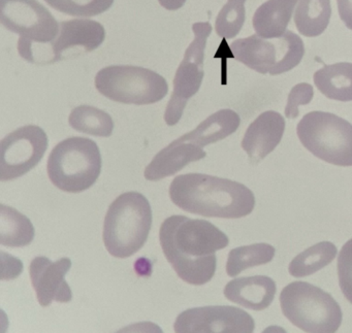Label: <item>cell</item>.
<instances>
[{
    "label": "cell",
    "mask_w": 352,
    "mask_h": 333,
    "mask_svg": "<svg viewBox=\"0 0 352 333\" xmlns=\"http://www.w3.org/2000/svg\"><path fill=\"white\" fill-rule=\"evenodd\" d=\"M160 240L178 277L193 286L205 285L213 279L216 252L230 244L228 236L211 222L177 215L164 220Z\"/></svg>",
    "instance_id": "6da1fadb"
},
{
    "label": "cell",
    "mask_w": 352,
    "mask_h": 333,
    "mask_svg": "<svg viewBox=\"0 0 352 333\" xmlns=\"http://www.w3.org/2000/svg\"><path fill=\"white\" fill-rule=\"evenodd\" d=\"M170 200L187 213L208 218L240 219L252 213V191L234 181L204 174L176 176L170 183Z\"/></svg>",
    "instance_id": "7a4b0ae2"
},
{
    "label": "cell",
    "mask_w": 352,
    "mask_h": 333,
    "mask_svg": "<svg viewBox=\"0 0 352 333\" xmlns=\"http://www.w3.org/2000/svg\"><path fill=\"white\" fill-rule=\"evenodd\" d=\"M152 226V209L139 192L123 193L107 211L102 240L107 251L116 258H129L147 242Z\"/></svg>",
    "instance_id": "3957f363"
},
{
    "label": "cell",
    "mask_w": 352,
    "mask_h": 333,
    "mask_svg": "<svg viewBox=\"0 0 352 333\" xmlns=\"http://www.w3.org/2000/svg\"><path fill=\"white\" fill-rule=\"evenodd\" d=\"M102 164V155L96 141L86 137H69L55 146L51 152L47 172L59 190L80 193L96 184Z\"/></svg>",
    "instance_id": "277c9868"
},
{
    "label": "cell",
    "mask_w": 352,
    "mask_h": 333,
    "mask_svg": "<svg viewBox=\"0 0 352 333\" xmlns=\"http://www.w3.org/2000/svg\"><path fill=\"white\" fill-rule=\"evenodd\" d=\"M282 312L305 332L335 333L343 320L333 296L307 282L288 284L280 294Z\"/></svg>",
    "instance_id": "5b68a950"
},
{
    "label": "cell",
    "mask_w": 352,
    "mask_h": 333,
    "mask_svg": "<svg viewBox=\"0 0 352 333\" xmlns=\"http://www.w3.org/2000/svg\"><path fill=\"white\" fill-rule=\"evenodd\" d=\"M300 143L333 165L352 166V124L331 113H308L296 126Z\"/></svg>",
    "instance_id": "8992f818"
},
{
    "label": "cell",
    "mask_w": 352,
    "mask_h": 333,
    "mask_svg": "<svg viewBox=\"0 0 352 333\" xmlns=\"http://www.w3.org/2000/svg\"><path fill=\"white\" fill-rule=\"evenodd\" d=\"M232 56L239 62L261 75L288 73L300 65L305 55L302 38L287 30L278 38H263L256 34L234 41L230 45Z\"/></svg>",
    "instance_id": "52a82bcc"
},
{
    "label": "cell",
    "mask_w": 352,
    "mask_h": 333,
    "mask_svg": "<svg viewBox=\"0 0 352 333\" xmlns=\"http://www.w3.org/2000/svg\"><path fill=\"white\" fill-rule=\"evenodd\" d=\"M96 87L108 100L135 106L156 104L168 92L164 77L133 65H111L100 69L96 77Z\"/></svg>",
    "instance_id": "ba28073f"
},
{
    "label": "cell",
    "mask_w": 352,
    "mask_h": 333,
    "mask_svg": "<svg viewBox=\"0 0 352 333\" xmlns=\"http://www.w3.org/2000/svg\"><path fill=\"white\" fill-rule=\"evenodd\" d=\"M192 30L195 40L185 51L184 58L177 69L174 90L164 113V121L168 126L178 124L187 102L199 92L205 76L204 60L212 26L209 22H199L193 24Z\"/></svg>",
    "instance_id": "9c48e42d"
},
{
    "label": "cell",
    "mask_w": 352,
    "mask_h": 333,
    "mask_svg": "<svg viewBox=\"0 0 352 333\" xmlns=\"http://www.w3.org/2000/svg\"><path fill=\"white\" fill-rule=\"evenodd\" d=\"M0 21L20 36L18 52L34 45L51 44L58 36V22L36 0H0Z\"/></svg>",
    "instance_id": "30bf717a"
},
{
    "label": "cell",
    "mask_w": 352,
    "mask_h": 333,
    "mask_svg": "<svg viewBox=\"0 0 352 333\" xmlns=\"http://www.w3.org/2000/svg\"><path fill=\"white\" fill-rule=\"evenodd\" d=\"M0 181L9 182L34 170L48 149V137L36 125H26L3 137L0 143Z\"/></svg>",
    "instance_id": "8fae6325"
},
{
    "label": "cell",
    "mask_w": 352,
    "mask_h": 333,
    "mask_svg": "<svg viewBox=\"0 0 352 333\" xmlns=\"http://www.w3.org/2000/svg\"><path fill=\"white\" fill-rule=\"evenodd\" d=\"M174 329L177 333H252L255 323L236 306H203L181 312Z\"/></svg>",
    "instance_id": "7c38bea8"
},
{
    "label": "cell",
    "mask_w": 352,
    "mask_h": 333,
    "mask_svg": "<svg viewBox=\"0 0 352 333\" xmlns=\"http://www.w3.org/2000/svg\"><path fill=\"white\" fill-rule=\"evenodd\" d=\"M72 267L67 257L51 261L45 256L36 257L30 263V275L32 287L36 290L38 303L46 308L53 301L67 303L73 299V292L65 275Z\"/></svg>",
    "instance_id": "4fadbf2b"
},
{
    "label": "cell",
    "mask_w": 352,
    "mask_h": 333,
    "mask_svg": "<svg viewBox=\"0 0 352 333\" xmlns=\"http://www.w3.org/2000/svg\"><path fill=\"white\" fill-rule=\"evenodd\" d=\"M106 38L104 26L94 20L75 19L59 24L58 36L48 46V63H55L65 58L69 50L92 52L102 46Z\"/></svg>",
    "instance_id": "5bb4252c"
},
{
    "label": "cell",
    "mask_w": 352,
    "mask_h": 333,
    "mask_svg": "<svg viewBox=\"0 0 352 333\" xmlns=\"http://www.w3.org/2000/svg\"><path fill=\"white\" fill-rule=\"evenodd\" d=\"M285 131L283 116L275 111L259 115L247 128L242 149L253 163H258L277 148Z\"/></svg>",
    "instance_id": "9a60e30c"
},
{
    "label": "cell",
    "mask_w": 352,
    "mask_h": 333,
    "mask_svg": "<svg viewBox=\"0 0 352 333\" xmlns=\"http://www.w3.org/2000/svg\"><path fill=\"white\" fill-rule=\"evenodd\" d=\"M206 156L207 153L204 151L203 148L177 139L156 154L155 157L146 168L144 176L146 180L156 182L174 176L191 162L199 161Z\"/></svg>",
    "instance_id": "2e32d148"
},
{
    "label": "cell",
    "mask_w": 352,
    "mask_h": 333,
    "mask_svg": "<svg viewBox=\"0 0 352 333\" xmlns=\"http://www.w3.org/2000/svg\"><path fill=\"white\" fill-rule=\"evenodd\" d=\"M276 283L267 275L243 277L232 279L224 288L226 299L251 310H265L276 295Z\"/></svg>",
    "instance_id": "e0dca14e"
},
{
    "label": "cell",
    "mask_w": 352,
    "mask_h": 333,
    "mask_svg": "<svg viewBox=\"0 0 352 333\" xmlns=\"http://www.w3.org/2000/svg\"><path fill=\"white\" fill-rule=\"evenodd\" d=\"M298 0H267L255 11L252 24L257 36L278 38L287 32Z\"/></svg>",
    "instance_id": "ac0fdd59"
},
{
    "label": "cell",
    "mask_w": 352,
    "mask_h": 333,
    "mask_svg": "<svg viewBox=\"0 0 352 333\" xmlns=\"http://www.w3.org/2000/svg\"><path fill=\"white\" fill-rule=\"evenodd\" d=\"M240 124L241 118L238 113L226 108L214 113L197 128L179 139L204 148L230 137L238 130Z\"/></svg>",
    "instance_id": "d6986e66"
},
{
    "label": "cell",
    "mask_w": 352,
    "mask_h": 333,
    "mask_svg": "<svg viewBox=\"0 0 352 333\" xmlns=\"http://www.w3.org/2000/svg\"><path fill=\"white\" fill-rule=\"evenodd\" d=\"M317 89L329 100L352 102V63L325 65L313 76Z\"/></svg>",
    "instance_id": "ffe728a7"
},
{
    "label": "cell",
    "mask_w": 352,
    "mask_h": 333,
    "mask_svg": "<svg viewBox=\"0 0 352 333\" xmlns=\"http://www.w3.org/2000/svg\"><path fill=\"white\" fill-rule=\"evenodd\" d=\"M331 17V0H298L294 24L302 36L317 38L329 27Z\"/></svg>",
    "instance_id": "44dd1931"
},
{
    "label": "cell",
    "mask_w": 352,
    "mask_h": 333,
    "mask_svg": "<svg viewBox=\"0 0 352 333\" xmlns=\"http://www.w3.org/2000/svg\"><path fill=\"white\" fill-rule=\"evenodd\" d=\"M34 227L26 216L6 205L0 207V244L9 248H22L32 244Z\"/></svg>",
    "instance_id": "7402d4cb"
},
{
    "label": "cell",
    "mask_w": 352,
    "mask_h": 333,
    "mask_svg": "<svg viewBox=\"0 0 352 333\" xmlns=\"http://www.w3.org/2000/svg\"><path fill=\"white\" fill-rule=\"evenodd\" d=\"M337 246L331 242H321L294 257L288 271L294 277H304L324 268L337 256Z\"/></svg>",
    "instance_id": "603a6c76"
},
{
    "label": "cell",
    "mask_w": 352,
    "mask_h": 333,
    "mask_svg": "<svg viewBox=\"0 0 352 333\" xmlns=\"http://www.w3.org/2000/svg\"><path fill=\"white\" fill-rule=\"evenodd\" d=\"M69 123L75 130L98 137H109L114 130L112 117L100 108L80 106L69 115Z\"/></svg>",
    "instance_id": "cb8c5ba5"
},
{
    "label": "cell",
    "mask_w": 352,
    "mask_h": 333,
    "mask_svg": "<svg viewBox=\"0 0 352 333\" xmlns=\"http://www.w3.org/2000/svg\"><path fill=\"white\" fill-rule=\"evenodd\" d=\"M275 252L272 244L265 242L232 249L228 254L226 273L228 277H234L251 267L267 264L273 260Z\"/></svg>",
    "instance_id": "d4e9b609"
},
{
    "label": "cell",
    "mask_w": 352,
    "mask_h": 333,
    "mask_svg": "<svg viewBox=\"0 0 352 333\" xmlns=\"http://www.w3.org/2000/svg\"><path fill=\"white\" fill-rule=\"evenodd\" d=\"M246 1L228 0L216 18L215 30L218 36L230 40L240 34L246 20Z\"/></svg>",
    "instance_id": "484cf974"
},
{
    "label": "cell",
    "mask_w": 352,
    "mask_h": 333,
    "mask_svg": "<svg viewBox=\"0 0 352 333\" xmlns=\"http://www.w3.org/2000/svg\"><path fill=\"white\" fill-rule=\"evenodd\" d=\"M51 8L73 17H94L108 11L115 0H45Z\"/></svg>",
    "instance_id": "4316f807"
},
{
    "label": "cell",
    "mask_w": 352,
    "mask_h": 333,
    "mask_svg": "<svg viewBox=\"0 0 352 333\" xmlns=\"http://www.w3.org/2000/svg\"><path fill=\"white\" fill-rule=\"evenodd\" d=\"M337 269L342 293L352 304V238L344 244L338 255Z\"/></svg>",
    "instance_id": "83f0119b"
},
{
    "label": "cell",
    "mask_w": 352,
    "mask_h": 333,
    "mask_svg": "<svg viewBox=\"0 0 352 333\" xmlns=\"http://www.w3.org/2000/svg\"><path fill=\"white\" fill-rule=\"evenodd\" d=\"M314 96V90L308 83H300L294 86L288 94L287 104H286L285 117L288 119L298 118L300 115V106H307L312 102Z\"/></svg>",
    "instance_id": "f1b7e54d"
},
{
    "label": "cell",
    "mask_w": 352,
    "mask_h": 333,
    "mask_svg": "<svg viewBox=\"0 0 352 333\" xmlns=\"http://www.w3.org/2000/svg\"><path fill=\"white\" fill-rule=\"evenodd\" d=\"M338 12L348 30H352V0H337Z\"/></svg>",
    "instance_id": "f546056e"
},
{
    "label": "cell",
    "mask_w": 352,
    "mask_h": 333,
    "mask_svg": "<svg viewBox=\"0 0 352 333\" xmlns=\"http://www.w3.org/2000/svg\"><path fill=\"white\" fill-rule=\"evenodd\" d=\"M158 3L168 11H177L185 5L186 0H158Z\"/></svg>",
    "instance_id": "4dcf8cb0"
}]
</instances>
